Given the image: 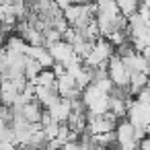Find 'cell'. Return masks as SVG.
Here are the masks:
<instances>
[{
	"mask_svg": "<svg viewBox=\"0 0 150 150\" xmlns=\"http://www.w3.org/2000/svg\"><path fill=\"white\" fill-rule=\"evenodd\" d=\"M107 74H109V78L113 80V84H115L117 88H125V91L129 93V78H132V72H129V68L125 66V62L121 60L119 54H113V56L109 58V62H107Z\"/></svg>",
	"mask_w": 150,
	"mask_h": 150,
	"instance_id": "6da1fadb",
	"label": "cell"
},
{
	"mask_svg": "<svg viewBox=\"0 0 150 150\" xmlns=\"http://www.w3.org/2000/svg\"><path fill=\"white\" fill-rule=\"evenodd\" d=\"M56 82H58V74L54 72V68H43L33 78V84L35 86H56Z\"/></svg>",
	"mask_w": 150,
	"mask_h": 150,
	"instance_id": "7a4b0ae2",
	"label": "cell"
},
{
	"mask_svg": "<svg viewBox=\"0 0 150 150\" xmlns=\"http://www.w3.org/2000/svg\"><path fill=\"white\" fill-rule=\"evenodd\" d=\"M115 2L119 4V8H121V13L125 15V17H132L134 13H138V8H140V0H115Z\"/></svg>",
	"mask_w": 150,
	"mask_h": 150,
	"instance_id": "3957f363",
	"label": "cell"
},
{
	"mask_svg": "<svg viewBox=\"0 0 150 150\" xmlns=\"http://www.w3.org/2000/svg\"><path fill=\"white\" fill-rule=\"evenodd\" d=\"M148 134H150V127H148Z\"/></svg>",
	"mask_w": 150,
	"mask_h": 150,
	"instance_id": "277c9868",
	"label": "cell"
}]
</instances>
